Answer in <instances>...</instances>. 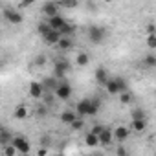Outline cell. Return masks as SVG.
Segmentation results:
<instances>
[{"label": "cell", "mask_w": 156, "mask_h": 156, "mask_svg": "<svg viewBox=\"0 0 156 156\" xmlns=\"http://www.w3.org/2000/svg\"><path fill=\"white\" fill-rule=\"evenodd\" d=\"M11 145L17 149L19 154H30L31 145H30V140H28V138H24V136H13Z\"/></svg>", "instance_id": "obj_3"}, {"label": "cell", "mask_w": 156, "mask_h": 156, "mask_svg": "<svg viewBox=\"0 0 156 156\" xmlns=\"http://www.w3.org/2000/svg\"><path fill=\"white\" fill-rule=\"evenodd\" d=\"M85 143H87L88 147H98V145H99V140H98V136L87 132V134H85Z\"/></svg>", "instance_id": "obj_26"}, {"label": "cell", "mask_w": 156, "mask_h": 156, "mask_svg": "<svg viewBox=\"0 0 156 156\" xmlns=\"http://www.w3.org/2000/svg\"><path fill=\"white\" fill-rule=\"evenodd\" d=\"M147 46H149L151 50L156 48V35H147Z\"/></svg>", "instance_id": "obj_35"}, {"label": "cell", "mask_w": 156, "mask_h": 156, "mask_svg": "<svg viewBox=\"0 0 156 156\" xmlns=\"http://www.w3.org/2000/svg\"><path fill=\"white\" fill-rule=\"evenodd\" d=\"M2 66H4V61H2V59H0V68H2Z\"/></svg>", "instance_id": "obj_43"}, {"label": "cell", "mask_w": 156, "mask_h": 156, "mask_svg": "<svg viewBox=\"0 0 156 156\" xmlns=\"http://www.w3.org/2000/svg\"><path fill=\"white\" fill-rule=\"evenodd\" d=\"M145 129H147V119H141V121H132V125L129 127V130H134V132H138V134L145 132Z\"/></svg>", "instance_id": "obj_19"}, {"label": "cell", "mask_w": 156, "mask_h": 156, "mask_svg": "<svg viewBox=\"0 0 156 156\" xmlns=\"http://www.w3.org/2000/svg\"><path fill=\"white\" fill-rule=\"evenodd\" d=\"M143 62H145V66L154 68V66H156V55H154V53H147L145 59H143Z\"/></svg>", "instance_id": "obj_31"}, {"label": "cell", "mask_w": 156, "mask_h": 156, "mask_svg": "<svg viewBox=\"0 0 156 156\" xmlns=\"http://www.w3.org/2000/svg\"><path fill=\"white\" fill-rule=\"evenodd\" d=\"M20 156H30V154H20Z\"/></svg>", "instance_id": "obj_45"}, {"label": "cell", "mask_w": 156, "mask_h": 156, "mask_svg": "<svg viewBox=\"0 0 156 156\" xmlns=\"http://www.w3.org/2000/svg\"><path fill=\"white\" fill-rule=\"evenodd\" d=\"M4 19L9 22V24H20L24 20V15L19 11V9H13V8H4Z\"/></svg>", "instance_id": "obj_5"}, {"label": "cell", "mask_w": 156, "mask_h": 156, "mask_svg": "<svg viewBox=\"0 0 156 156\" xmlns=\"http://www.w3.org/2000/svg\"><path fill=\"white\" fill-rule=\"evenodd\" d=\"M50 145H51V138H50V136H42V138H41V147L48 149Z\"/></svg>", "instance_id": "obj_37"}, {"label": "cell", "mask_w": 156, "mask_h": 156, "mask_svg": "<svg viewBox=\"0 0 156 156\" xmlns=\"http://www.w3.org/2000/svg\"><path fill=\"white\" fill-rule=\"evenodd\" d=\"M87 8H88V9H98V6H96L94 2H87Z\"/></svg>", "instance_id": "obj_42"}, {"label": "cell", "mask_w": 156, "mask_h": 156, "mask_svg": "<svg viewBox=\"0 0 156 156\" xmlns=\"http://www.w3.org/2000/svg\"><path fill=\"white\" fill-rule=\"evenodd\" d=\"M11 140H13V134H11L9 130H6V129H0V147H6V145H9V143H11Z\"/></svg>", "instance_id": "obj_17"}, {"label": "cell", "mask_w": 156, "mask_h": 156, "mask_svg": "<svg viewBox=\"0 0 156 156\" xmlns=\"http://www.w3.org/2000/svg\"><path fill=\"white\" fill-rule=\"evenodd\" d=\"M37 156H48V149H44V147H41V149L37 151Z\"/></svg>", "instance_id": "obj_40"}, {"label": "cell", "mask_w": 156, "mask_h": 156, "mask_svg": "<svg viewBox=\"0 0 156 156\" xmlns=\"http://www.w3.org/2000/svg\"><path fill=\"white\" fill-rule=\"evenodd\" d=\"M99 108H101V99L99 98L90 99V116H96L99 112Z\"/></svg>", "instance_id": "obj_24"}, {"label": "cell", "mask_w": 156, "mask_h": 156, "mask_svg": "<svg viewBox=\"0 0 156 156\" xmlns=\"http://www.w3.org/2000/svg\"><path fill=\"white\" fill-rule=\"evenodd\" d=\"M129 136H130V130H129V127H127V125H118V127H114V129H112V138H114L116 141H119V143L127 141V140H129Z\"/></svg>", "instance_id": "obj_6"}, {"label": "cell", "mask_w": 156, "mask_h": 156, "mask_svg": "<svg viewBox=\"0 0 156 156\" xmlns=\"http://www.w3.org/2000/svg\"><path fill=\"white\" fill-rule=\"evenodd\" d=\"M57 48H59L61 51H70V50L73 48V39H72V37H61L59 42H57Z\"/></svg>", "instance_id": "obj_12"}, {"label": "cell", "mask_w": 156, "mask_h": 156, "mask_svg": "<svg viewBox=\"0 0 156 156\" xmlns=\"http://www.w3.org/2000/svg\"><path fill=\"white\" fill-rule=\"evenodd\" d=\"M48 31H51V28L48 26V22H39V24H37V33H39V35L44 37Z\"/></svg>", "instance_id": "obj_30"}, {"label": "cell", "mask_w": 156, "mask_h": 156, "mask_svg": "<svg viewBox=\"0 0 156 156\" xmlns=\"http://www.w3.org/2000/svg\"><path fill=\"white\" fill-rule=\"evenodd\" d=\"M75 119H77V114H75L73 110H62V112H61V121H62L64 125H72Z\"/></svg>", "instance_id": "obj_15"}, {"label": "cell", "mask_w": 156, "mask_h": 156, "mask_svg": "<svg viewBox=\"0 0 156 156\" xmlns=\"http://www.w3.org/2000/svg\"><path fill=\"white\" fill-rule=\"evenodd\" d=\"M2 156H19V152H17V149L9 143V145L2 147Z\"/></svg>", "instance_id": "obj_28"}, {"label": "cell", "mask_w": 156, "mask_h": 156, "mask_svg": "<svg viewBox=\"0 0 156 156\" xmlns=\"http://www.w3.org/2000/svg\"><path fill=\"white\" fill-rule=\"evenodd\" d=\"M0 129H2V127H0Z\"/></svg>", "instance_id": "obj_47"}, {"label": "cell", "mask_w": 156, "mask_h": 156, "mask_svg": "<svg viewBox=\"0 0 156 156\" xmlns=\"http://www.w3.org/2000/svg\"><path fill=\"white\" fill-rule=\"evenodd\" d=\"M88 62H90V55L87 51H79V53H77V57H75V64L77 66H87Z\"/></svg>", "instance_id": "obj_20"}, {"label": "cell", "mask_w": 156, "mask_h": 156, "mask_svg": "<svg viewBox=\"0 0 156 156\" xmlns=\"http://www.w3.org/2000/svg\"><path fill=\"white\" fill-rule=\"evenodd\" d=\"M103 129H105L103 125H94V127L90 129V134H94V136H99V134L103 132Z\"/></svg>", "instance_id": "obj_36"}, {"label": "cell", "mask_w": 156, "mask_h": 156, "mask_svg": "<svg viewBox=\"0 0 156 156\" xmlns=\"http://www.w3.org/2000/svg\"><path fill=\"white\" fill-rule=\"evenodd\" d=\"M119 103H121V105H130V103H132V94H130L129 90H127V92H121V94H119Z\"/></svg>", "instance_id": "obj_27"}, {"label": "cell", "mask_w": 156, "mask_h": 156, "mask_svg": "<svg viewBox=\"0 0 156 156\" xmlns=\"http://www.w3.org/2000/svg\"><path fill=\"white\" fill-rule=\"evenodd\" d=\"M46 22H48V26H50L51 30H55V31H59V30H61V28L66 24V20H64L61 15H57V17H51V19H48Z\"/></svg>", "instance_id": "obj_11"}, {"label": "cell", "mask_w": 156, "mask_h": 156, "mask_svg": "<svg viewBox=\"0 0 156 156\" xmlns=\"http://www.w3.org/2000/svg\"><path fill=\"white\" fill-rule=\"evenodd\" d=\"M105 88H107V92L112 94V96H114V94H119V87H118V79H116V77H108Z\"/></svg>", "instance_id": "obj_16"}, {"label": "cell", "mask_w": 156, "mask_h": 156, "mask_svg": "<svg viewBox=\"0 0 156 156\" xmlns=\"http://www.w3.org/2000/svg\"><path fill=\"white\" fill-rule=\"evenodd\" d=\"M70 72H72V64L68 62V59L59 57V59L55 61V64H53V75H51V77H55V79L59 81V79H62V77H64L66 73H70Z\"/></svg>", "instance_id": "obj_1"}, {"label": "cell", "mask_w": 156, "mask_h": 156, "mask_svg": "<svg viewBox=\"0 0 156 156\" xmlns=\"http://www.w3.org/2000/svg\"><path fill=\"white\" fill-rule=\"evenodd\" d=\"M42 39H44L48 44H57V42H59V39H61V33H59V31H55V30H51V31H48Z\"/></svg>", "instance_id": "obj_18"}, {"label": "cell", "mask_w": 156, "mask_h": 156, "mask_svg": "<svg viewBox=\"0 0 156 156\" xmlns=\"http://www.w3.org/2000/svg\"><path fill=\"white\" fill-rule=\"evenodd\" d=\"M75 114L77 118H85V116H90V99H81L75 107Z\"/></svg>", "instance_id": "obj_7"}, {"label": "cell", "mask_w": 156, "mask_h": 156, "mask_svg": "<svg viewBox=\"0 0 156 156\" xmlns=\"http://www.w3.org/2000/svg\"><path fill=\"white\" fill-rule=\"evenodd\" d=\"M42 13H44L48 19L57 17V15H59V4H57V2H44V4H42Z\"/></svg>", "instance_id": "obj_8"}, {"label": "cell", "mask_w": 156, "mask_h": 156, "mask_svg": "<svg viewBox=\"0 0 156 156\" xmlns=\"http://www.w3.org/2000/svg\"><path fill=\"white\" fill-rule=\"evenodd\" d=\"M53 92H55V98H59L61 101H68V99L72 98V87H70V83H66V81H61Z\"/></svg>", "instance_id": "obj_4"}, {"label": "cell", "mask_w": 156, "mask_h": 156, "mask_svg": "<svg viewBox=\"0 0 156 156\" xmlns=\"http://www.w3.org/2000/svg\"><path fill=\"white\" fill-rule=\"evenodd\" d=\"M96 81H98L101 87H105V85H107V81H108V72H107L103 66H99V68L96 70Z\"/></svg>", "instance_id": "obj_14"}, {"label": "cell", "mask_w": 156, "mask_h": 156, "mask_svg": "<svg viewBox=\"0 0 156 156\" xmlns=\"http://www.w3.org/2000/svg\"><path fill=\"white\" fill-rule=\"evenodd\" d=\"M59 33H61V37H72V35L75 33V26H73L72 22H66V24L59 30Z\"/></svg>", "instance_id": "obj_21"}, {"label": "cell", "mask_w": 156, "mask_h": 156, "mask_svg": "<svg viewBox=\"0 0 156 156\" xmlns=\"http://www.w3.org/2000/svg\"><path fill=\"white\" fill-rule=\"evenodd\" d=\"M116 156H130V152H129V149H127L123 143H119V145L116 147Z\"/></svg>", "instance_id": "obj_32"}, {"label": "cell", "mask_w": 156, "mask_h": 156, "mask_svg": "<svg viewBox=\"0 0 156 156\" xmlns=\"http://www.w3.org/2000/svg\"><path fill=\"white\" fill-rule=\"evenodd\" d=\"M33 62H35L37 66H44V64H46V55H37Z\"/></svg>", "instance_id": "obj_38"}, {"label": "cell", "mask_w": 156, "mask_h": 156, "mask_svg": "<svg viewBox=\"0 0 156 156\" xmlns=\"http://www.w3.org/2000/svg\"><path fill=\"white\" fill-rule=\"evenodd\" d=\"M130 118H132V121H141V119H147V112L138 107V108H134L130 112Z\"/></svg>", "instance_id": "obj_22"}, {"label": "cell", "mask_w": 156, "mask_h": 156, "mask_svg": "<svg viewBox=\"0 0 156 156\" xmlns=\"http://www.w3.org/2000/svg\"><path fill=\"white\" fill-rule=\"evenodd\" d=\"M107 37V30L103 26H90L88 28V39L94 44H101Z\"/></svg>", "instance_id": "obj_2"}, {"label": "cell", "mask_w": 156, "mask_h": 156, "mask_svg": "<svg viewBox=\"0 0 156 156\" xmlns=\"http://www.w3.org/2000/svg\"><path fill=\"white\" fill-rule=\"evenodd\" d=\"M145 31H147L149 35H154V22H149V24H147V30H145Z\"/></svg>", "instance_id": "obj_39"}, {"label": "cell", "mask_w": 156, "mask_h": 156, "mask_svg": "<svg viewBox=\"0 0 156 156\" xmlns=\"http://www.w3.org/2000/svg\"><path fill=\"white\" fill-rule=\"evenodd\" d=\"M57 4H59V8H66V9H72V8L79 6L77 0H62V2H57Z\"/></svg>", "instance_id": "obj_29"}, {"label": "cell", "mask_w": 156, "mask_h": 156, "mask_svg": "<svg viewBox=\"0 0 156 156\" xmlns=\"http://www.w3.org/2000/svg\"><path fill=\"white\" fill-rule=\"evenodd\" d=\"M15 119H26L28 118V108H26V105H19L17 108H15Z\"/></svg>", "instance_id": "obj_23"}, {"label": "cell", "mask_w": 156, "mask_h": 156, "mask_svg": "<svg viewBox=\"0 0 156 156\" xmlns=\"http://www.w3.org/2000/svg\"><path fill=\"white\" fill-rule=\"evenodd\" d=\"M57 156H61V154H57Z\"/></svg>", "instance_id": "obj_46"}, {"label": "cell", "mask_w": 156, "mask_h": 156, "mask_svg": "<svg viewBox=\"0 0 156 156\" xmlns=\"http://www.w3.org/2000/svg\"><path fill=\"white\" fill-rule=\"evenodd\" d=\"M35 116H37L39 119H44V118L48 116V107H46L44 103H39L37 108H35Z\"/></svg>", "instance_id": "obj_25"}, {"label": "cell", "mask_w": 156, "mask_h": 156, "mask_svg": "<svg viewBox=\"0 0 156 156\" xmlns=\"http://www.w3.org/2000/svg\"><path fill=\"white\" fill-rule=\"evenodd\" d=\"M30 96H31L33 99H42L44 88H42V85H41L39 81H31V83H30Z\"/></svg>", "instance_id": "obj_10"}, {"label": "cell", "mask_w": 156, "mask_h": 156, "mask_svg": "<svg viewBox=\"0 0 156 156\" xmlns=\"http://www.w3.org/2000/svg\"><path fill=\"white\" fill-rule=\"evenodd\" d=\"M98 140H99V145H103V147H110V145H112V141H114V138H112V129L105 127V129H103V132L98 136Z\"/></svg>", "instance_id": "obj_9"}, {"label": "cell", "mask_w": 156, "mask_h": 156, "mask_svg": "<svg viewBox=\"0 0 156 156\" xmlns=\"http://www.w3.org/2000/svg\"><path fill=\"white\" fill-rule=\"evenodd\" d=\"M116 79H118V87H119V94H121V92H127V90H129V87H127V81H125V79H121V77H116Z\"/></svg>", "instance_id": "obj_34"}, {"label": "cell", "mask_w": 156, "mask_h": 156, "mask_svg": "<svg viewBox=\"0 0 156 156\" xmlns=\"http://www.w3.org/2000/svg\"><path fill=\"white\" fill-rule=\"evenodd\" d=\"M94 156H103V154H101V152H96V154H94Z\"/></svg>", "instance_id": "obj_44"}, {"label": "cell", "mask_w": 156, "mask_h": 156, "mask_svg": "<svg viewBox=\"0 0 156 156\" xmlns=\"http://www.w3.org/2000/svg\"><path fill=\"white\" fill-rule=\"evenodd\" d=\"M70 127H72L73 130H81V129L85 127V121H83V118H77V119H75V121H73Z\"/></svg>", "instance_id": "obj_33"}, {"label": "cell", "mask_w": 156, "mask_h": 156, "mask_svg": "<svg viewBox=\"0 0 156 156\" xmlns=\"http://www.w3.org/2000/svg\"><path fill=\"white\" fill-rule=\"evenodd\" d=\"M30 6H31V2H30V0H28V2H20V4H19V8H20V9H24V8H30Z\"/></svg>", "instance_id": "obj_41"}, {"label": "cell", "mask_w": 156, "mask_h": 156, "mask_svg": "<svg viewBox=\"0 0 156 156\" xmlns=\"http://www.w3.org/2000/svg\"><path fill=\"white\" fill-rule=\"evenodd\" d=\"M41 85H42V88H44V94H46V92H51V94H53V90L57 88L59 81L55 79V77H46V79H44Z\"/></svg>", "instance_id": "obj_13"}]
</instances>
